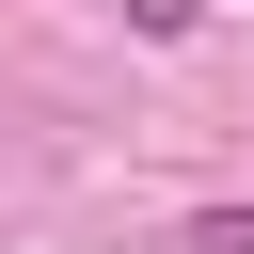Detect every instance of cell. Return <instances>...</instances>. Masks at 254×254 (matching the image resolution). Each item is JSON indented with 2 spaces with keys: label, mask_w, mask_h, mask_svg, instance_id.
Wrapping results in <instances>:
<instances>
[{
  "label": "cell",
  "mask_w": 254,
  "mask_h": 254,
  "mask_svg": "<svg viewBox=\"0 0 254 254\" xmlns=\"http://www.w3.org/2000/svg\"><path fill=\"white\" fill-rule=\"evenodd\" d=\"M190 254H254V206H190Z\"/></svg>",
  "instance_id": "6da1fadb"
},
{
  "label": "cell",
  "mask_w": 254,
  "mask_h": 254,
  "mask_svg": "<svg viewBox=\"0 0 254 254\" xmlns=\"http://www.w3.org/2000/svg\"><path fill=\"white\" fill-rule=\"evenodd\" d=\"M127 32H159V48H175V32H206V0H127Z\"/></svg>",
  "instance_id": "7a4b0ae2"
}]
</instances>
